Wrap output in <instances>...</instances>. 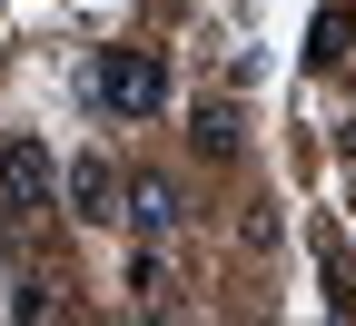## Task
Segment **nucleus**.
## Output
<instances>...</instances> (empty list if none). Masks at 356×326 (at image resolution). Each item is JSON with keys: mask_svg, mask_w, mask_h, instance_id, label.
<instances>
[{"mask_svg": "<svg viewBox=\"0 0 356 326\" xmlns=\"http://www.w3.org/2000/svg\"><path fill=\"white\" fill-rule=\"evenodd\" d=\"M119 198H129L119 218H129V227H139V238H168V227H178V218H188V208H178V188H168V178H129V188H119Z\"/></svg>", "mask_w": 356, "mask_h": 326, "instance_id": "obj_4", "label": "nucleus"}, {"mask_svg": "<svg viewBox=\"0 0 356 326\" xmlns=\"http://www.w3.org/2000/svg\"><path fill=\"white\" fill-rule=\"evenodd\" d=\"M346 30H356L346 10H317V50H307V60H317V70H327V60H346Z\"/></svg>", "mask_w": 356, "mask_h": 326, "instance_id": "obj_6", "label": "nucleus"}, {"mask_svg": "<svg viewBox=\"0 0 356 326\" xmlns=\"http://www.w3.org/2000/svg\"><path fill=\"white\" fill-rule=\"evenodd\" d=\"M60 188H70V218H79V227H109V218H119V178H109V158H99V149H79Z\"/></svg>", "mask_w": 356, "mask_h": 326, "instance_id": "obj_2", "label": "nucleus"}, {"mask_svg": "<svg viewBox=\"0 0 356 326\" xmlns=\"http://www.w3.org/2000/svg\"><path fill=\"white\" fill-rule=\"evenodd\" d=\"M89 99L109 119H159L168 109V60L159 50H99L89 60Z\"/></svg>", "mask_w": 356, "mask_h": 326, "instance_id": "obj_1", "label": "nucleus"}, {"mask_svg": "<svg viewBox=\"0 0 356 326\" xmlns=\"http://www.w3.org/2000/svg\"><path fill=\"white\" fill-rule=\"evenodd\" d=\"M198 149L208 158H238V109H198Z\"/></svg>", "mask_w": 356, "mask_h": 326, "instance_id": "obj_5", "label": "nucleus"}, {"mask_svg": "<svg viewBox=\"0 0 356 326\" xmlns=\"http://www.w3.org/2000/svg\"><path fill=\"white\" fill-rule=\"evenodd\" d=\"M346 158H356V119H346Z\"/></svg>", "mask_w": 356, "mask_h": 326, "instance_id": "obj_7", "label": "nucleus"}, {"mask_svg": "<svg viewBox=\"0 0 356 326\" xmlns=\"http://www.w3.org/2000/svg\"><path fill=\"white\" fill-rule=\"evenodd\" d=\"M0 188H10V208H50V158H40V138H10L0 149Z\"/></svg>", "mask_w": 356, "mask_h": 326, "instance_id": "obj_3", "label": "nucleus"}]
</instances>
